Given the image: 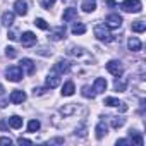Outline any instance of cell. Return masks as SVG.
Listing matches in <instances>:
<instances>
[{
	"instance_id": "obj_1",
	"label": "cell",
	"mask_w": 146,
	"mask_h": 146,
	"mask_svg": "<svg viewBox=\"0 0 146 146\" xmlns=\"http://www.w3.org/2000/svg\"><path fill=\"white\" fill-rule=\"evenodd\" d=\"M93 33H95V36H96L100 41H105V43H110V41L113 40V36L110 35L107 24H96L95 29H93Z\"/></svg>"
},
{
	"instance_id": "obj_2",
	"label": "cell",
	"mask_w": 146,
	"mask_h": 146,
	"mask_svg": "<svg viewBox=\"0 0 146 146\" xmlns=\"http://www.w3.org/2000/svg\"><path fill=\"white\" fill-rule=\"evenodd\" d=\"M5 78H7L9 81H12V83L21 81V79H23V69H21L19 65H11V67H7V69H5Z\"/></svg>"
},
{
	"instance_id": "obj_3",
	"label": "cell",
	"mask_w": 146,
	"mask_h": 146,
	"mask_svg": "<svg viewBox=\"0 0 146 146\" xmlns=\"http://www.w3.org/2000/svg\"><path fill=\"white\" fill-rule=\"evenodd\" d=\"M120 9L124 12H141L143 9V4H141V0H124V2L120 4Z\"/></svg>"
},
{
	"instance_id": "obj_4",
	"label": "cell",
	"mask_w": 146,
	"mask_h": 146,
	"mask_svg": "<svg viewBox=\"0 0 146 146\" xmlns=\"http://www.w3.org/2000/svg\"><path fill=\"white\" fill-rule=\"evenodd\" d=\"M107 70L110 72L112 76L120 78V76H122V72H124V67H122V64H120L119 60H110V62L107 64Z\"/></svg>"
},
{
	"instance_id": "obj_5",
	"label": "cell",
	"mask_w": 146,
	"mask_h": 146,
	"mask_svg": "<svg viewBox=\"0 0 146 146\" xmlns=\"http://www.w3.org/2000/svg\"><path fill=\"white\" fill-rule=\"evenodd\" d=\"M69 70H70V62L69 60L58 58L53 65V72H57V74H64V72H69Z\"/></svg>"
},
{
	"instance_id": "obj_6",
	"label": "cell",
	"mask_w": 146,
	"mask_h": 146,
	"mask_svg": "<svg viewBox=\"0 0 146 146\" xmlns=\"http://www.w3.org/2000/svg\"><path fill=\"white\" fill-rule=\"evenodd\" d=\"M122 26V17L119 14H108L107 16V28H112V29H117Z\"/></svg>"
},
{
	"instance_id": "obj_7",
	"label": "cell",
	"mask_w": 146,
	"mask_h": 146,
	"mask_svg": "<svg viewBox=\"0 0 146 146\" xmlns=\"http://www.w3.org/2000/svg\"><path fill=\"white\" fill-rule=\"evenodd\" d=\"M46 88L48 90H53L60 84V74H57V72H50V74L46 76Z\"/></svg>"
},
{
	"instance_id": "obj_8",
	"label": "cell",
	"mask_w": 146,
	"mask_h": 146,
	"mask_svg": "<svg viewBox=\"0 0 146 146\" xmlns=\"http://www.w3.org/2000/svg\"><path fill=\"white\" fill-rule=\"evenodd\" d=\"M19 67L24 69V70H26V74H29V76H33V74H35V70H36V65H35V62H33L31 58H23Z\"/></svg>"
},
{
	"instance_id": "obj_9",
	"label": "cell",
	"mask_w": 146,
	"mask_h": 146,
	"mask_svg": "<svg viewBox=\"0 0 146 146\" xmlns=\"http://www.w3.org/2000/svg\"><path fill=\"white\" fill-rule=\"evenodd\" d=\"M21 43H23V46H33V45L36 43V35H35V33H31V31L23 33Z\"/></svg>"
},
{
	"instance_id": "obj_10",
	"label": "cell",
	"mask_w": 146,
	"mask_h": 146,
	"mask_svg": "<svg viewBox=\"0 0 146 146\" xmlns=\"http://www.w3.org/2000/svg\"><path fill=\"white\" fill-rule=\"evenodd\" d=\"M14 12L19 14V16H26L28 14V2H26V0H16Z\"/></svg>"
},
{
	"instance_id": "obj_11",
	"label": "cell",
	"mask_w": 146,
	"mask_h": 146,
	"mask_svg": "<svg viewBox=\"0 0 146 146\" xmlns=\"http://www.w3.org/2000/svg\"><path fill=\"white\" fill-rule=\"evenodd\" d=\"M24 100H26V93H24V91H21V90H14V91L11 93V103L17 105V103H23Z\"/></svg>"
},
{
	"instance_id": "obj_12",
	"label": "cell",
	"mask_w": 146,
	"mask_h": 146,
	"mask_svg": "<svg viewBox=\"0 0 146 146\" xmlns=\"http://www.w3.org/2000/svg\"><path fill=\"white\" fill-rule=\"evenodd\" d=\"M64 36H65V26H58V28H55V29L50 33L48 38H50L52 41H58V40H62Z\"/></svg>"
},
{
	"instance_id": "obj_13",
	"label": "cell",
	"mask_w": 146,
	"mask_h": 146,
	"mask_svg": "<svg viewBox=\"0 0 146 146\" xmlns=\"http://www.w3.org/2000/svg\"><path fill=\"white\" fill-rule=\"evenodd\" d=\"M76 17H78V9H74V7H69V9H65V11H64V14H62V19H64L65 23L74 21Z\"/></svg>"
},
{
	"instance_id": "obj_14",
	"label": "cell",
	"mask_w": 146,
	"mask_h": 146,
	"mask_svg": "<svg viewBox=\"0 0 146 146\" xmlns=\"http://www.w3.org/2000/svg\"><path fill=\"white\" fill-rule=\"evenodd\" d=\"M93 91L95 93H105L107 91V81L103 78H96L95 84H93Z\"/></svg>"
},
{
	"instance_id": "obj_15",
	"label": "cell",
	"mask_w": 146,
	"mask_h": 146,
	"mask_svg": "<svg viewBox=\"0 0 146 146\" xmlns=\"http://www.w3.org/2000/svg\"><path fill=\"white\" fill-rule=\"evenodd\" d=\"M127 46H129V50H131V52H139V50L143 48V43L139 41V38L132 36V38H129V41H127Z\"/></svg>"
},
{
	"instance_id": "obj_16",
	"label": "cell",
	"mask_w": 146,
	"mask_h": 146,
	"mask_svg": "<svg viewBox=\"0 0 146 146\" xmlns=\"http://www.w3.org/2000/svg\"><path fill=\"white\" fill-rule=\"evenodd\" d=\"M113 90L119 91V93L125 91V90H127V79H124V78H117L115 83H113Z\"/></svg>"
},
{
	"instance_id": "obj_17",
	"label": "cell",
	"mask_w": 146,
	"mask_h": 146,
	"mask_svg": "<svg viewBox=\"0 0 146 146\" xmlns=\"http://www.w3.org/2000/svg\"><path fill=\"white\" fill-rule=\"evenodd\" d=\"M74 91H76V88H74V83H72V81H67L62 86V95L64 96H72V95H74Z\"/></svg>"
},
{
	"instance_id": "obj_18",
	"label": "cell",
	"mask_w": 146,
	"mask_h": 146,
	"mask_svg": "<svg viewBox=\"0 0 146 146\" xmlns=\"http://www.w3.org/2000/svg\"><path fill=\"white\" fill-rule=\"evenodd\" d=\"M9 125L12 129H19V127H23V119L19 115H12V117H9Z\"/></svg>"
},
{
	"instance_id": "obj_19",
	"label": "cell",
	"mask_w": 146,
	"mask_h": 146,
	"mask_svg": "<svg viewBox=\"0 0 146 146\" xmlns=\"http://www.w3.org/2000/svg\"><path fill=\"white\" fill-rule=\"evenodd\" d=\"M129 137H131V139H132V143H134V144H137V146H141V144L144 143V139H143V136H141L139 132H136V131H132V129L129 131Z\"/></svg>"
},
{
	"instance_id": "obj_20",
	"label": "cell",
	"mask_w": 146,
	"mask_h": 146,
	"mask_svg": "<svg viewBox=\"0 0 146 146\" xmlns=\"http://www.w3.org/2000/svg\"><path fill=\"white\" fill-rule=\"evenodd\" d=\"M2 24L4 26H12L14 24V12H4V16H2Z\"/></svg>"
},
{
	"instance_id": "obj_21",
	"label": "cell",
	"mask_w": 146,
	"mask_h": 146,
	"mask_svg": "<svg viewBox=\"0 0 146 146\" xmlns=\"http://www.w3.org/2000/svg\"><path fill=\"white\" fill-rule=\"evenodd\" d=\"M132 31L134 33H144L146 31V23L144 21H136V23H132Z\"/></svg>"
},
{
	"instance_id": "obj_22",
	"label": "cell",
	"mask_w": 146,
	"mask_h": 146,
	"mask_svg": "<svg viewBox=\"0 0 146 146\" xmlns=\"http://www.w3.org/2000/svg\"><path fill=\"white\" fill-rule=\"evenodd\" d=\"M107 125H105V122H100L98 125H96V129H95V132H96V137L98 139H102L103 136H107Z\"/></svg>"
},
{
	"instance_id": "obj_23",
	"label": "cell",
	"mask_w": 146,
	"mask_h": 146,
	"mask_svg": "<svg viewBox=\"0 0 146 146\" xmlns=\"http://www.w3.org/2000/svg\"><path fill=\"white\" fill-rule=\"evenodd\" d=\"M81 9H83L84 12H93V11L96 9L95 0H84V2H83V5H81Z\"/></svg>"
},
{
	"instance_id": "obj_24",
	"label": "cell",
	"mask_w": 146,
	"mask_h": 146,
	"mask_svg": "<svg viewBox=\"0 0 146 146\" xmlns=\"http://www.w3.org/2000/svg\"><path fill=\"white\" fill-rule=\"evenodd\" d=\"M76 108H78L76 103H69V105H64V107L60 108V112H62L64 115H70V113H74V112H76Z\"/></svg>"
},
{
	"instance_id": "obj_25",
	"label": "cell",
	"mask_w": 146,
	"mask_h": 146,
	"mask_svg": "<svg viewBox=\"0 0 146 146\" xmlns=\"http://www.w3.org/2000/svg\"><path fill=\"white\" fill-rule=\"evenodd\" d=\"M72 35H84L86 33V26L83 24V23H76L74 26H72Z\"/></svg>"
},
{
	"instance_id": "obj_26",
	"label": "cell",
	"mask_w": 146,
	"mask_h": 146,
	"mask_svg": "<svg viewBox=\"0 0 146 146\" xmlns=\"http://www.w3.org/2000/svg\"><path fill=\"white\" fill-rule=\"evenodd\" d=\"M110 124H112L113 129H119V127H122L125 124V119H122V117H112L110 119Z\"/></svg>"
},
{
	"instance_id": "obj_27",
	"label": "cell",
	"mask_w": 146,
	"mask_h": 146,
	"mask_svg": "<svg viewBox=\"0 0 146 146\" xmlns=\"http://www.w3.org/2000/svg\"><path fill=\"white\" fill-rule=\"evenodd\" d=\"M40 127H41L40 120L33 119V120H29V124H28V132H36V131H40Z\"/></svg>"
},
{
	"instance_id": "obj_28",
	"label": "cell",
	"mask_w": 146,
	"mask_h": 146,
	"mask_svg": "<svg viewBox=\"0 0 146 146\" xmlns=\"http://www.w3.org/2000/svg\"><path fill=\"white\" fill-rule=\"evenodd\" d=\"M9 105V100H7V96H5V90H4V86L0 84V108H4V107H7Z\"/></svg>"
},
{
	"instance_id": "obj_29",
	"label": "cell",
	"mask_w": 146,
	"mask_h": 146,
	"mask_svg": "<svg viewBox=\"0 0 146 146\" xmlns=\"http://www.w3.org/2000/svg\"><path fill=\"white\" fill-rule=\"evenodd\" d=\"M83 96H84V98H91V100H93V98L96 96V93L93 91V88H90V86H83Z\"/></svg>"
},
{
	"instance_id": "obj_30",
	"label": "cell",
	"mask_w": 146,
	"mask_h": 146,
	"mask_svg": "<svg viewBox=\"0 0 146 146\" xmlns=\"http://www.w3.org/2000/svg\"><path fill=\"white\" fill-rule=\"evenodd\" d=\"M67 52H69V55H74V57H81V55L84 53V50L79 48V46H70Z\"/></svg>"
},
{
	"instance_id": "obj_31",
	"label": "cell",
	"mask_w": 146,
	"mask_h": 146,
	"mask_svg": "<svg viewBox=\"0 0 146 146\" xmlns=\"http://www.w3.org/2000/svg\"><path fill=\"white\" fill-rule=\"evenodd\" d=\"M35 24H36V26H38L40 29H45V31H46V29L50 28V26L46 24V21H45V19H41V17H38V19H35Z\"/></svg>"
},
{
	"instance_id": "obj_32",
	"label": "cell",
	"mask_w": 146,
	"mask_h": 146,
	"mask_svg": "<svg viewBox=\"0 0 146 146\" xmlns=\"http://www.w3.org/2000/svg\"><path fill=\"white\" fill-rule=\"evenodd\" d=\"M105 105H108V107H119V105H120V102H119L117 98L108 96V98H105Z\"/></svg>"
},
{
	"instance_id": "obj_33",
	"label": "cell",
	"mask_w": 146,
	"mask_h": 146,
	"mask_svg": "<svg viewBox=\"0 0 146 146\" xmlns=\"http://www.w3.org/2000/svg\"><path fill=\"white\" fill-rule=\"evenodd\" d=\"M53 4H55V0H40V5L46 11H50V7H53Z\"/></svg>"
},
{
	"instance_id": "obj_34",
	"label": "cell",
	"mask_w": 146,
	"mask_h": 146,
	"mask_svg": "<svg viewBox=\"0 0 146 146\" xmlns=\"http://www.w3.org/2000/svg\"><path fill=\"white\" fill-rule=\"evenodd\" d=\"M5 55H7L9 58H16V57H17V52H16V48L7 46V48H5Z\"/></svg>"
},
{
	"instance_id": "obj_35",
	"label": "cell",
	"mask_w": 146,
	"mask_h": 146,
	"mask_svg": "<svg viewBox=\"0 0 146 146\" xmlns=\"http://www.w3.org/2000/svg\"><path fill=\"white\" fill-rule=\"evenodd\" d=\"M43 93H45V88H35V90H33V95H35V96H41Z\"/></svg>"
},
{
	"instance_id": "obj_36",
	"label": "cell",
	"mask_w": 146,
	"mask_h": 146,
	"mask_svg": "<svg viewBox=\"0 0 146 146\" xmlns=\"http://www.w3.org/2000/svg\"><path fill=\"white\" fill-rule=\"evenodd\" d=\"M0 144H12V139L11 137H0Z\"/></svg>"
},
{
	"instance_id": "obj_37",
	"label": "cell",
	"mask_w": 146,
	"mask_h": 146,
	"mask_svg": "<svg viewBox=\"0 0 146 146\" xmlns=\"http://www.w3.org/2000/svg\"><path fill=\"white\" fill-rule=\"evenodd\" d=\"M17 143H19V144H33V141L24 139V137H19V139H17Z\"/></svg>"
},
{
	"instance_id": "obj_38",
	"label": "cell",
	"mask_w": 146,
	"mask_h": 146,
	"mask_svg": "<svg viewBox=\"0 0 146 146\" xmlns=\"http://www.w3.org/2000/svg\"><path fill=\"white\" fill-rule=\"evenodd\" d=\"M7 36H9L11 40H17V33H16V31H9V35H7Z\"/></svg>"
},
{
	"instance_id": "obj_39",
	"label": "cell",
	"mask_w": 146,
	"mask_h": 146,
	"mask_svg": "<svg viewBox=\"0 0 146 146\" xmlns=\"http://www.w3.org/2000/svg\"><path fill=\"white\" fill-rule=\"evenodd\" d=\"M129 143H131L129 139H119V141H117V144H120V146H124V144H129Z\"/></svg>"
},
{
	"instance_id": "obj_40",
	"label": "cell",
	"mask_w": 146,
	"mask_h": 146,
	"mask_svg": "<svg viewBox=\"0 0 146 146\" xmlns=\"http://www.w3.org/2000/svg\"><path fill=\"white\" fill-rule=\"evenodd\" d=\"M105 4H107L108 7H115V5H117V4L113 2V0H107V2H105Z\"/></svg>"
},
{
	"instance_id": "obj_41",
	"label": "cell",
	"mask_w": 146,
	"mask_h": 146,
	"mask_svg": "<svg viewBox=\"0 0 146 146\" xmlns=\"http://www.w3.org/2000/svg\"><path fill=\"white\" fill-rule=\"evenodd\" d=\"M0 129L5 131V129H7V124H5V122H0Z\"/></svg>"
},
{
	"instance_id": "obj_42",
	"label": "cell",
	"mask_w": 146,
	"mask_h": 146,
	"mask_svg": "<svg viewBox=\"0 0 146 146\" xmlns=\"http://www.w3.org/2000/svg\"><path fill=\"white\" fill-rule=\"evenodd\" d=\"M50 143H64V139H52Z\"/></svg>"
}]
</instances>
